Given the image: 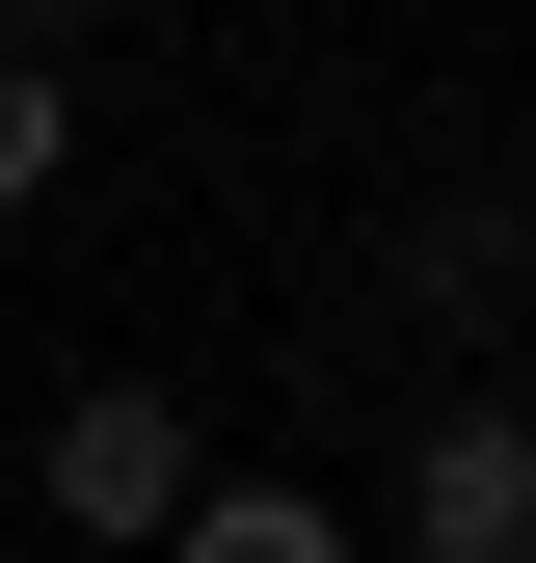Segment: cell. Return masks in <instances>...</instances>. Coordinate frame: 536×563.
Returning a JSON list of instances; mask_svg holds the SVG:
<instances>
[{"mask_svg": "<svg viewBox=\"0 0 536 563\" xmlns=\"http://www.w3.org/2000/svg\"><path fill=\"white\" fill-rule=\"evenodd\" d=\"M161 563H376V510H322V483L268 456V483H188V537H161Z\"/></svg>", "mask_w": 536, "mask_h": 563, "instance_id": "3957f363", "label": "cell"}, {"mask_svg": "<svg viewBox=\"0 0 536 563\" xmlns=\"http://www.w3.org/2000/svg\"><path fill=\"white\" fill-rule=\"evenodd\" d=\"M0 54H54V81H81V0H0Z\"/></svg>", "mask_w": 536, "mask_h": 563, "instance_id": "5b68a950", "label": "cell"}, {"mask_svg": "<svg viewBox=\"0 0 536 563\" xmlns=\"http://www.w3.org/2000/svg\"><path fill=\"white\" fill-rule=\"evenodd\" d=\"M188 483H215V456H188V402H161V376H81V402L27 430V510H54V537H108V563H161V537H188Z\"/></svg>", "mask_w": 536, "mask_h": 563, "instance_id": "6da1fadb", "label": "cell"}, {"mask_svg": "<svg viewBox=\"0 0 536 563\" xmlns=\"http://www.w3.org/2000/svg\"><path fill=\"white\" fill-rule=\"evenodd\" d=\"M376 563H536V402H510V376H456L429 430H402V483H376Z\"/></svg>", "mask_w": 536, "mask_h": 563, "instance_id": "7a4b0ae2", "label": "cell"}, {"mask_svg": "<svg viewBox=\"0 0 536 563\" xmlns=\"http://www.w3.org/2000/svg\"><path fill=\"white\" fill-rule=\"evenodd\" d=\"M54 162H81V81H54V54H0V216H54Z\"/></svg>", "mask_w": 536, "mask_h": 563, "instance_id": "277c9868", "label": "cell"}]
</instances>
